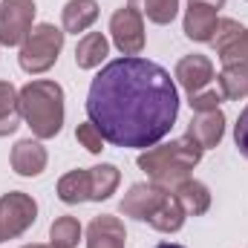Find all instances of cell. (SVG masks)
<instances>
[{
  "label": "cell",
  "mask_w": 248,
  "mask_h": 248,
  "mask_svg": "<svg viewBox=\"0 0 248 248\" xmlns=\"http://www.w3.org/2000/svg\"><path fill=\"white\" fill-rule=\"evenodd\" d=\"M173 78L182 84V90H185L187 95H196V93L208 90V87H211V81H214L217 75H214V63H211L208 55L193 52V55H185L182 61L176 63Z\"/></svg>",
  "instance_id": "cell-9"
},
{
  "label": "cell",
  "mask_w": 248,
  "mask_h": 248,
  "mask_svg": "<svg viewBox=\"0 0 248 248\" xmlns=\"http://www.w3.org/2000/svg\"><path fill=\"white\" fill-rule=\"evenodd\" d=\"M110 38L122 55H139L144 49V15L133 6H122L110 17Z\"/></svg>",
  "instance_id": "cell-8"
},
{
  "label": "cell",
  "mask_w": 248,
  "mask_h": 248,
  "mask_svg": "<svg viewBox=\"0 0 248 248\" xmlns=\"http://www.w3.org/2000/svg\"><path fill=\"white\" fill-rule=\"evenodd\" d=\"M124 217H133L139 222H147L150 228L162 231V234H176L185 225V211L179 205V199L173 196V190L153 185V182H136L124 193L122 205H119Z\"/></svg>",
  "instance_id": "cell-3"
},
{
  "label": "cell",
  "mask_w": 248,
  "mask_h": 248,
  "mask_svg": "<svg viewBox=\"0 0 248 248\" xmlns=\"http://www.w3.org/2000/svg\"><path fill=\"white\" fill-rule=\"evenodd\" d=\"M202 144L193 139V136H179V139H173V141H168V144H153V147H147L139 159H136V165L147 173V179L153 182V185L165 187V190H173V187L179 185V182H185L187 176H190V170L199 165V159H202Z\"/></svg>",
  "instance_id": "cell-2"
},
{
  "label": "cell",
  "mask_w": 248,
  "mask_h": 248,
  "mask_svg": "<svg viewBox=\"0 0 248 248\" xmlns=\"http://www.w3.org/2000/svg\"><path fill=\"white\" fill-rule=\"evenodd\" d=\"M243 32H246V26H243V23H237V20H231V17H219V23H217V29H214L211 44H214V49H217V52H222V49H225L228 44H234Z\"/></svg>",
  "instance_id": "cell-23"
},
{
  "label": "cell",
  "mask_w": 248,
  "mask_h": 248,
  "mask_svg": "<svg viewBox=\"0 0 248 248\" xmlns=\"http://www.w3.org/2000/svg\"><path fill=\"white\" fill-rule=\"evenodd\" d=\"M20 93V116L35 139H55L63 127V90L61 84L38 78Z\"/></svg>",
  "instance_id": "cell-4"
},
{
  "label": "cell",
  "mask_w": 248,
  "mask_h": 248,
  "mask_svg": "<svg viewBox=\"0 0 248 248\" xmlns=\"http://www.w3.org/2000/svg\"><path fill=\"white\" fill-rule=\"evenodd\" d=\"M217 23H219V17H217V9H214V6H208V3H187L185 35L190 41H196V44H211Z\"/></svg>",
  "instance_id": "cell-12"
},
{
  "label": "cell",
  "mask_w": 248,
  "mask_h": 248,
  "mask_svg": "<svg viewBox=\"0 0 248 248\" xmlns=\"http://www.w3.org/2000/svg\"><path fill=\"white\" fill-rule=\"evenodd\" d=\"M219 81V93L228 101H243L248 98V63H234V66H222V72L217 75Z\"/></svg>",
  "instance_id": "cell-18"
},
{
  "label": "cell",
  "mask_w": 248,
  "mask_h": 248,
  "mask_svg": "<svg viewBox=\"0 0 248 248\" xmlns=\"http://www.w3.org/2000/svg\"><path fill=\"white\" fill-rule=\"evenodd\" d=\"M173 196L179 199V205H182V211H185L187 217H202L211 208V190L202 182L190 179V176L173 187Z\"/></svg>",
  "instance_id": "cell-15"
},
{
  "label": "cell",
  "mask_w": 248,
  "mask_h": 248,
  "mask_svg": "<svg viewBox=\"0 0 248 248\" xmlns=\"http://www.w3.org/2000/svg\"><path fill=\"white\" fill-rule=\"evenodd\" d=\"M107 52H110V41L101 32H87L75 46V63L78 69H95L107 58Z\"/></svg>",
  "instance_id": "cell-16"
},
{
  "label": "cell",
  "mask_w": 248,
  "mask_h": 248,
  "mask_svg": "<svg viewBox=\"0 0 248 248\" xmlns=\"http://www.w3.org/2000/svg\"><path fill=\"white\" fill-rule=\"evenodd\" d=\"M38 219V202L23 190H9L0 196V243L20 237Z\"/></svg>",
  "instance_id": "cell-6"
},
{
  "label": "cell",
  "mask_w": 248,
  "mask_h": 248,
  "mask_svg": "<svg viewBox=\"0 0 248 248\" xmlns=\"http://www.w3.org/2000/svg\"><path fill=\"white\" fill-rule=\"evenodd\" d=\"M187 3H208V6H214V9H222V6H225V0H187Z\"/></svg>",
  "instance_id": "cell-28"
},
{
  "label": "cell",
  "mask_w": 248,
  "mask_h": 248,
  "mask_svg": "<svg viewBox=\"0 0 248 248\" xmlns=\"http://www.w3.org/2000/svg\"><path fill=\"white\" fill-rule=\"evenodd\" d=\"M12 168L17 176H41L46 170V147L38 139H20L12 147Z\"/></svg>",
  "instance_id": "cell-11"
},
{
  "label": "cell",
  "mask_w": 248,
  "mask_h": 248,
  "mask_svg": "<svg viewBox=\"0 0 248 248\" xmlns=\"http://www.w3.org/2000/svg\"><path fill=\"white\" fill-rule=\"evenodd\" d=\"M127 6L139 9L150 23H159V26H168L179 12V0H127Z\"/></svg>",
  "instance_id": "cell-21"
},
{
  "label": "cell",
  "mask_w": 248,
  "mask_h": 248,
  "mask_svg": "<svg viewBox=\"0 0 248 248\" xmlns=\"http://www.w3.org/2000/svg\"><path fill=\"white\" fill-rule=\"evenodd\" d=\"M124 222L113 214H101L87 228V248H127Z\"/></svg>",
  "instance_id": "cell-10"
},
{
  "label": "cell",
  "mask_w": 248,
  "mask_h": 248,
  "mask_svg": "<svg viewBox=\"0 0 248 248\" xmlns=\"http://www.w3.org/2000/svg\"><path fill=\"white\" fill-rule=\"evenodd\" d=\"M75 139L90 150V153H101L104 150V139H101V133L95 130V124L93 122H84L78 124V130H75Z\"/></svg>",
  "instance_id": "cell-26"
},
{
  "label": "cell",
  "mask_w": 248,
  "mask_h": 248,
  "mask_svg": "<svg viewBox=\"0 0 248 248\" xmlns=\"http://www.w3.org/2000/svg\"><path fill=\"white\" fill-rule=\"evenodd\" d=\"M63 32H87L95 20H98V3L95 0H69L61 12Z\"/></svg>",
  "instance_id": "cell-14"
},
{
  "label": "cell",
  "mask_w": 248,
  "mask_h": 248,
  "mask_svg": "<svg viewBox=\"0 0 248 248\" xmlns=\"http://www.w3.org/2000/svg\"><path fill=\"white\" fill-rule=\"evenodd\" d=\"M234 141H237V150L248 159V107H243L240 119L234 124Z\"/></svg>",
  "instance_id": "cell-27"
},
{
  "label": "cell",
  "mask_w": 248,
  "mask_h": 248,
  "mask_svg": "<svg viewBox=\"0 0 248 248\" xmlns=\"http://www.w3.org/2000/svg\"><path fill=\"white\" fill-rule=\"evenodd\" d=\"M63 35L66 32L58 29V26H52V23L32 26V32L20 44V55H17L20 69L29 72V75H41V72L52 69L63 49Z\"/></svg>",
  "instance_id": "cell-5"
},
{
  "label": "cell",
  "mask_w": 248,
  "mask_h": 248,
  "mask_svg": "<svg viewBox=\"0 0 248 248\" xmlns=\"http://www.w3.org/2000/svg\"><path fill=\"white\" fill-rule=\"evenodd\" d=\"M23 248H49V246H41V243H32V246H23Z\"/></svg>",
  "instance_id": "cell-30"
},
{
  "label": "cell",
  "mask_w": 248,
  "mask_h": 248,
  "mask_svg": "<svg viewBox=\"0 0 248 248\" xmlns=\"http://www.w3.org/2000/svg\"><path fill=\"white\" fill-rule=\"evenodd\" d=\"M187 104H190L193 113H211V110H219L222 93L219 90H202L196 95H187Z\"/></svg>",
  "instance_id": "cell-25"
},
{
  "label": "cell",
  "mask_w": 248,
  "mask_h": 248,
  "mask_svg": "<svg viewBox=\"0 0 248 248\" xmlns=\"http://www.w3.org/2000/svg\"><path fill=\"white\" fill-rule=\"evenodd\" d=\"M20 93L12 81H0V139L20 127Z\"/></svg>",
  "instance_id": "cell-17"
},
{
  "label": "cell",
  "mask_w": 248,
  "mask_h": 248,
  "mask_svg": "<svg viewBox=\"0 0 248 248\" xmlns=\"http://www.w3.org/2000/svg\"><path fill=\"white\" fill-rule=\"evenodd\" d=\"M122 182V173L116 165H95L90 168V202H104L116 193V187Z\"/></svg>",
  "instance_id": "cell-20"
},
{
  "label": "cell",
  "mask_w": 248,
  "mask_h": 248,
  "mask_svg": "<svg viewBox=\"0 0 248 248\" xmlns=\"http://www.w3.org/2000/svg\"><path fill=\"white\" fill-rule=\"evenodd\" d=\"M90 168L87 170H69L58 179V199L66 205L90 202Z\"/></svg>",
  "instance_id": "cell-19"
},
{
  "label": "cell",
  "mask_w": 248,
  "mask_h": 248,
  "mask_svg": "<svg viewBox=\"0 0 248 248\" xmlns=\"http://www.w3.org/2000/svg\"><path fill=\"white\" fill-rule=\"evenodd\" d=\"M217 58L225 63V66H234V63H248V29L234 41L228 44L222 52H217Z\"/></svg>",
  "instance_id": "cell-24"
},
{
  "label": "cell",
  "mask_w": 248,
  "mask_h": 248,
  "mask_svg": "<svg viewBox=\"0 0 248 248\" xmlns=\"http://www.w3.org/2000/svg\"><path fill=\"white\" fill-rule=\"evenodd\" d=\"M87 116L104 141L147 150L176 124L179 93L165 66L139 55H124L93 78Z\"/></svg>",
  "instance_id": "cell-1"
},
{
  "label": "cell",
  "mask_w": 248,
  "mask_h": 248,
  "mask_svg": "<svg viewBox=\"0 0 248 248\" xmlns=\"http://www.w3.org/2000/svg\"><path fill=\"white\" fill-rule=\"evenodd\" d=\"M187 136H193L202 144V150L217 147L222 141V136H225V116H222V110L196 113L190 119V124H187Z\"/></svg>",
  "instance_id": "cell-13"
},
{
  "label": "cell",
  "mask_w": 248,
  "mask_h": 248,
  "mask_svg": "<svg viewBox=\"0 0 248 248\" xmlns=\"http://www.w3.org/2000/svg\"><path fill=\"white\" fill-rule=\"evenodd\" d=\"M35 0H3L0 3V46H20L35 23Z\"/></svg>",
  "instance_id": "cell-7"
},
{
  "label": "cell",
  "mask_w": 248,
  "mask_h": 248,
  "mask_svg": "<svg viewBox=\"0 0 248 248\" xmlns=\"http://www.w3.org/2000/svg\"><path fill=\"white\" fill-rule=\"evenodd\" d=\"M81 240V222L75 217H58L49 225V248H75Z\"/></svg>",
  "instance_id": "cell-22"
},
{
  "label": "cell",
  "mask_w": 248,
  "mask_h": 248,
  "mask_svg": "<svg viewBox=\"0 0 248 248\" xmlns=\"http://www.w3.org/2000/svg\"><path fill=\"white\" fill-rule=\"evenodd\" d=\"M156 248H185V246H176V243H162V246H156Z\"/></svg>",
  "instance_id": "cell-29"
}]
</instances>
